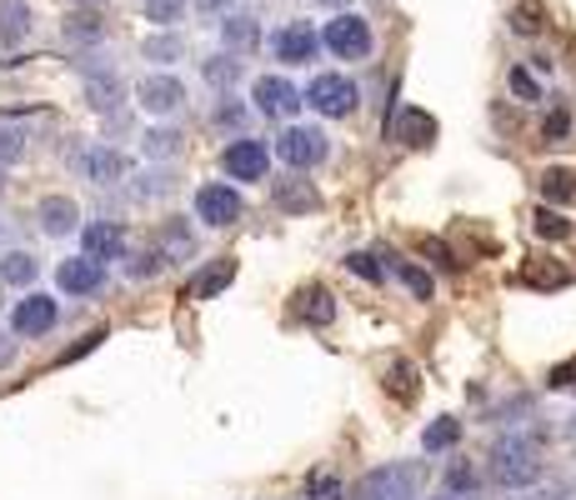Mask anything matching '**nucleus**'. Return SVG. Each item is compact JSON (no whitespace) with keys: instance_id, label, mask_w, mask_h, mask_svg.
I'll use <instances>...</instances> for the list:
<instances>
[{"instance_id":"obj_46","label":"nucleus","mask_w":576,"mask_h":500,"mask_svg":"<svg viewBox=\"0 0 576 500\" xmlns=\"http://www.w3.org/2000/svg\"><path fill=\"white\" fill-rule=\"evenodd\" d=\"M0 191H6V165H0Z\"/></svg>"},{"instance_id":"obj_45","label":"nucleus","mask_w":576,"mask_h":500,"mask_svg":"<svg viewBox=\"0 0 576 500\" xmlns=\"http://www.w3.org/2000/svg\"><path fill=\"white\" fill-rule=\"evenodd\" d=\"M506 500H536V496H526V490H516V496H506Z\"/></svg>"},{"instance_id":"obj_47","label":"nucleus","mask_w":576,"mask_h":500,"mask_svg":"<svg viewBox=\"0 0 576 500\" xmlns=\"http://www.w3.org/2000/svg\"><path fill=\"white\" fill-rule=\"evenodd\" d=\"M431 500H457V496H431Z\"/></svg>"},{"instance_id":"obj_14","label":"nucleus","mask_w":576,"mask_h":500,"mask_svg":"<svg viewBox=\"0 0 576 500\" xmlns=\"http://www.w3.org/2000/svg\"><path fill=\"white\" fill-rule=\"evenodd\" d=\"M86 106L100 110V116H116L120 106H126V80H120L116 66H86Z\"/></svg>"},{"instance_id":"obj_12","label":"nucleus","mask_w":576,"mask_h":500,"mask_svg":"<svg viewBox=\"0 0 576 500\" xmlns=\"http://www.w3.org/2000/svg\"><path fill=\"white\" fill-rule=\"evenodd\" d=\"M76 236H81V256H90V261H100V265L126 261V226L120 220H90Z\"/></svg>"},{"instance_id":"obj_32","label":"nucleus","mask_w":576,"mask_h":500,"mask_svg":"<svg viewBox=\"0 0 576 500\" xmlns=\"http://www.w3.org/2000/svg\"><path fill=\"white\" fill-rule=\"evenodd\" d=\"M446 486H451V490H446V496H477V486H481V480H477V470H471V460H457V466H446Z\"/></svg>"},{"instance_id":"obj_33","label":"nucleus","mask_w":576,"mask_h":500,"mask_svg":"<svg viewBox=\"0 0 576 500\" xmlns=\"http://www.w3.org/2000/svg\"><path fill=\"white\" fill-rule=\"evenodd\" d=\"M396 275H402V285H406V291L416 295V301H431V295H436V281H431V275L422 271V265L402 261V265H396Z\"/></svg>"},{"instance_id":"obj_43","label":"nucleus","mask_w":576,"mask_h":500,"mask_svg":"<svg viewBox=\"0 0 576 500\" xmlns=\"http://www.w3.org/2000/svg\"><path fill=\"white\" fill-rule=\"evenodd\" d=\"M311 496H316V500H341V486H337V480H316Z\"/></svg>"},{"instance_id":"obj_1","label":"nucleus","mask_w":576,"mask_h":500,"mask_svg":"<svg viewBox=\"0 0 576 500\" xmlns=\"http://www.w3.org/2000/svg\"><path fill=\"white\" fill-rule=\"evenodd\" d=\"M487 476L497 480L506 496L542 486V476H546L542 435H522V431L497 435V441H491V450H487Z\"/></svg>"},{"instance_id":"obj_22","label":"nucleus","mask_w":576,"mask_h":500,"mask_svg":"<svg viewBox=\"0 0 576 500\" xmlns=\"http://www.w3.org/2000/svg\"><path fill=\"white\" fill-rule=\"evenodd\" d=\"M181 151H185V135L175 131V126H151V131L141 135V155H146V161H175Z\"/></svg>"},{"instance_id":"obj_31","label":"nucleus","mask_w":576,"mask_h":500,"mask_svg":"<svg viewBox=\"0 0 576 500\" xmlns=\"http://www.w3.org/2000/svg\"><path fill=\"white\" fill-rule=\"evenodd\" d=\"M542 196H546V200H572V196H576V175L566 171V165H546Z\"/></svg>"},{"instance_id":"obj_35","label":"nucleus","mask_w":576,"mask_h":500,"mask_svg":"<svg viewBox=\"0 0 576 500\" xmlns=\"http://www.w3.org/2000/svg\"><path fill=\"white\" fill-rule=\"evenodd\" d=\"M431 131H436V126L422 116V110H406V116H402V141L406 145H426V141H431Z\"/></svg>"},{"instance_id":"obj_37","label":"nucleus","mask_w":576,"mask_h":500,"mask_svg":"<svg viewBox=\"0 0 576 500\" xmlns=\"http://www.w3.org/2000/svg\"><path fill=\"white\" fill-rule=\"evenodd\" d=\"M536 236H546V240H562V236H572V226H566L556 210H536Z\"/></svg>"},{"instance_id":"obj_41","label":"nucleus","mask_w":576,"mask_h":500,"mask_svg":"<svg viewBox=\"0 0 576 500\" xmlns=\"http://www.w3.org/2000/svg\"><path fill=\"white\" fill-rule=\"evenodd\" d=\"M231 6H236V0H196V11H201V15H226Z\"/></svg>"},{"instance_id":"obj_6","label":"nucleus","mask_w":576,"mask_h":500,"mask_svg":"<svg viewBox=\"0 0 576 500\" xmlns=\"http://www.w3.org/2000/svg\"><path fill=\"white\" fill-rule=\"evenodd\" d=\"M321 45H327L337 61H366V55H371V25H366V15L337 11V21H327V31H321Z\"/></svg>"},{"instance_id":"obj_9","label":"nucleus","mask_w":576,"mask_h":500,"mask_svg":"<svg viewBox=\"0 0 576 500\" xmlns=\"http://www.w3.org/2000/svg\"><path fill=\"white\" fill-rule=\"evenodd\" d=\"M136 106H141L146 116H156V120H171L175 110L185 106L181 76H171V70H151V76H141L136 80Z\"/></svg>"},{"instance_id":"obj_5","label":"nucleus","mask_w":576,"mask_h":500,"mask_svg":"<svg viewBox=\"0 0 576 500\" xmlns=\"http://www.w3.org/2000/svg\"><path fill=\"white\" fill-rule=\"evenodd\" d=\"M276 155H281L291 171H316V165L331 155V141L321 126H286V131L276 135Z\"/></svg>"},{"instance_id":"obj_27","label":"nucleus","mask_w":576,"mask_h":500,"mask_svg":"<svg viewBox=\"0 0 576 500\" xmlns=\"http://www.w3.org/2000/svg\"><path fill=\"white\" fill-rule=\"evenodd\" d=\"M25 151H31V131H25V126H11V120H0V165L11 171L15 161H25Z\"/></svg>"},{"instance_id":"obj_13","label":"nucleus","mask_w":576,"mask_h":500,"mask_svg":"<svg viewBox=\"0 0 576 500\" xmlns=\"http://www.w3.org/2000/svg\"><path fill=\"white\" fill-rule=\"evenodd\" d=\"M250 106L271 120H291L296 110H301V90H296L286 76H262L256 86H250Z\"/></svg>"},{"instance_id":"obj_38","label":"nucleus","mask_w":576,"mask_h":500,"mask_svg":"<svg viewBox=\"0 0 576 500\" xmlns=\"http://www.w3.org/2000/svg\"><path fill=\"white\" fill-rule=\"evenodd\" d=\"M346 265L356 275H366V281H381L386 275V265H376V256H366V250H356V256H346Z\"/></svg>"},{"instance_id":"obj_29","label":"nucleus","mask_w":576,"mask_h":500,"mask_svg":"<svg viewBox=\"0 0 576 500\" xmlns=\"http://www.w3.org/2000/svg\"><path fill=\"white\" fill-rule=\"evenodd\" d=\"M141 15L161 31H175V21L185 15V0H141Z\"/></svg>"},{"instance_id":"obj_39","label":"nucleus","mask_w":576,"mask_h":500,"mask_svg":"<svg viewBox=\"0 0 576 500\" xmlns=\"http://www.w3.org/2000/svg\"><path fill=\"white\" fill-rule=\"evenodd\" d=\"M241 120H246V110H241L236 106V100H221V106H216V126H241Z\"/></svg>"},{"instance_id":"obj_2","label":"nucleus","mask_w":576,"mask_h":500,"mask_svg":"<svg viewBox=\"0 0 576 500\" xmlns=\"http://www.w3.org/2000/svg\"><path fill=\"white\" fill-rule=\"evenodd\" d=\"M426 476V460H386L351 486V500H422Z\"/></svg>"},{"instance_id":"obj_49","label":"nucleus","mask_w":576,"mask_h":500,"mask_svg":"<svg viewBox=\"0 0 576 500\" xmlns=\"http://www.w3.org/2000/svg\"><path fill=\"white\" fill-rule=\"evenodd\" d=\"M0 230H6V226H0Z\"/></svg>"},{"instance_id":"obj_24","label":"nucleus","mask_w":576,"mask_h":500,"mask_svg":"<svg viewBox=\"0 0 576 500\" xmlns=\"http://www.w3.org/2000/svg\"><path fill=\"white\" fill-rule=\"evenodd\" d=\"M201 76H206L211 90H226V96H231V86L241 80V61H236V55H226V51H216V55L201 61Z\"/></svg>"},{"instance_id":"obj_23","label":"nucleus","mask_w":576,"mask_h":500,"mask_svg":"<svg viewBox=\"0 0 576 500\" xmlns=\"http://www.w3.org/2000/svg\"><path fill=\"white\" fill-rule=\"evenodd\" d=\"M141 55L146 61H156V66H175V61L185 55V35L181 31H151L141 41Z\"/></svg>"},{"instance_id":"obj_8","label":"nucleus","mask_w":576,"mask_h":500,"mask_svg":"<svg viewBox=\"0 0 576 500\" xmlns=\"http://www.w3.org/2000/svg\"><path fill=\"white\" fill-rule=\"evenodd\" d=\"M71 165H76V175L81 181H90V185H120L126 181V171H131V161L116 151V145H106V141H96V145H81L76 155H71Z\"/></svg>"},{"instance_id":"obj_42","label":"nucleus","mask_w":576,"mask_h":500,"mask_svg":"<svg viewBox=\"0 0 576 500\" xmlns=\"http://www.w3.org/2000/svg\"><path fill=\"white\" fill-rule=\"evenodd\" d=\"M536 500H576V490L572 486H546V490H536Z\"/></svg>"},{"instance_id":"obj_7","label":"nucleus","mask_w":576,"mask_h":500,"mask_svg":"<svg viewBox=\"0 0 576 500\" xmlns=\"http://www.w3.org/2000/svg\"><path fill=\"white\" fill-rule=\"evenodd\" d=\"M241 216H246V200H241L236 185H226V181H206V185L196 191V220H201V226L226 230V226H236Z\"/></svg>"},{"instance_id":"obj_17","label":"nucleus","mask_w":576,"mask_h":500,"mask_svg":"<svg viewBox=\"0 0 576 500\" xmlns=\"http://www.w3.org/2000/svg\"><path fill=\"white\" fill-rule=\"evenodd\" d=\"M271 200L281 210H291V216H306V210H316L321 206V196H316L311 185L301 181V171H291V175H281V181H271Z\"/></svg>"},{"instance_id":"obj_15","label":"nucleus","mask_w":576,"mask_h":500,"mask_svg":"<svg viewBox=\"0 0 576 500\" xmlns=\"http://www.w3.org/2000/svg\"><path fill=\"white\" fill-rule=\"evenodd\" d=\"M35 226H41V236L66 240V236H76V230L86 226V220H81L76 196H45L41 206H35Z\"/></svg>"},{"instance_id":"obj_40","label":"nucleus","mask_w":576,"mask_h":500,"mask_svg":"<svg viewBox=\"0 0 576 500\" xmlns=\"http://www.w3.org/2000/svg\"><path fill=\"white\" fill-rule=\"evenodd\" d=\"M511 86H516V96L536 100V86H532V76H526V70H511Z\"/></svg>"},{"instance_id":"obj_11","label":"nucleus","mask_w":576,"mask_h":500,"mask_svg":"<svg viewBox=\"0 0 576 500\" xmlns=\"http://www.w3.org/2000/svg\"><path fill=\"white\" fill-rule=\"evenodd\" d=\"M55 291L76 295V301H90V295L106 291V265L90 261V256H66L55 265Z\"/></svg>"},{"instance_id":"obj_20","label":"nucleus","mask_w":576,"mask_h":500,"mask_svg":"<svg viewBox=\"0 0 576 500\" xmlns=\"http://www.w3.org/2000/svg\"><path fill=\"white\" fill-rule=\"evenodd\" d=\"M35 281H41V261H35L31 250H6V256H0V285L35 291Z\"/></svg>"},{"instance_id":"obj_19","label":"nucleus","mask_w":576,"mask_h":500,"mask_svg":"<svg viewBox=\"0 0 576 500\" xmlns=\"http://www.w3.org/2000/svg\"><path fill=\"white\" fill-rule=\"evenodd\" d=\"M256 41H262L256 15L226 11V21H221V51H226V55H246V51H256Z\"/></svg>"},{"instance_id":"obj_26","label":"nucleus","mask_w":576,"mask_h":500,"mask_svg":"<svg viewBox=\"0 0 576 500\" xmlns=\"http://www.w3.org/2000/svg\"><path fill=\"white\" fill-rule=\"evenodd\" d=\"M296 301H301V316L311 320V326H331V320H337V301H331L327 285H306Z\"/></svg>"},{"instance_id":"obj_28","label":"nucleus","mask_w":576,"mask_h":500,"mask_svg":"<svg viewBox=\"0 0 576 500\" xmlns=\"http://www.w3.org/2000/svg\"><path fill=\"white\" fill-rule=\"evenodd\" d=\"M166 265L171 261H166L161 250H136V256H126V275H131V281H156Z\"/></svg>"},{"instance_id":"obj_21","label":"nucleus","mask_w":576,"mask_h":500,"mask_svg":"<svg viewBox=\"0 0 576 500\" xmlns=\"http://www.w3.org/2000/svg\"><path fill=\"white\" fill-rule=\"evenodd\" d=\"M166 256V261H191L196 256V236H191V226H185L181 216H171L161 226V246H156Z\"/></svg>"},{"instance_id":"obj_10","label":"nucleus","mask_w":576,"mask_h":500,"mask_svg":"<svg viewBox=\"0 0 576 500\" xmlns=\"http://www.w3.org/2000/svg\"><path fill=\"white\" fill-rule=\"evenodd\" d=\"M221 171L231 175V181H266L271 175V151H266V141H250V135H236V141L221 151Z\"/></svg>"},{"instance_id":"obj_18","label":"nucleus","mask_w":576,"mask_h":500,"mask_svg":"<svg viewBox=\"0 0 576 500\" xmlns=\"http://www.w3.org/2000/svg\"><path fill=\"white\" fill-rule=\"evenodd\" d=\"M35 31V15L25 0H0V45L6 51H15V45H25Z\"/></svg>"},{"instance_id":"obj_3","label":"nucleus","mask_w":576,"mask_h":500,"mask_svg":"<svg viewBox=\"0 0 576 500\" xmlns=\"http://www.w3.org/2000/svg\"><path fill=\"white\" fill-rule=\"evenodd\" d=\"M301 106H311L316 116H327V120H346L351 110L361 106V90H356V80H346L341 70H321V76L306 86Z\"/></svg>"},{"instance_id":"obj_34","label":"nucleus","mask_w":576,"mask_h":500,"mask_svg":"<svg viewBox=\"0 0 576 500\" xmlns=\"http://www.w3.org/2000/svg\"><path fill=\"white\" fill-rule=\"evenodd\" d=\"M100 31H106V25L96 21V15H66V41H76V45H90V41H100Z\"/></svg>"},{"instance_id":"obj_48","label":"nucleus","mask_w":576,"mask_h":500,"mask_svg":"<svg viewBox=\"0 0 576 500\" xmlns=\"http://www.w3.org/2000/svg\"><path fill=\"white\" fill-rule=\"evenodd\" d=\"M572 435H576V425H572Z\"/></svg>"},{"instance_id":"obj_30","label":"nucleus","mask_w":576,"mask_h":500,"mask_svg":"<svg viewBox=\"0 0 576 500\" xmlns=\"http://www.w3.org/2000/svg\"><path fill=\"white\" fill-rule=\"evenodd\" d=\"M231 281H236V261H216L196 285H191V295H196V301H211V295H216L221 285H231Z\"/></svg>"},{"instance_id":"obj_44","label":"nucleus","mask_w":576,"mask_h":500,"mask_svg":"<svg viewBox=\"0 0 576 500\" xmlns=\"http://www.w3.org/2000/svg\"><path fill=\"white\" fill-rule=\"evenodd\" d=\"M321 6H331V11H351V0H321Z\"/></svg>"},{"instance_id":"obj_25","label":"nucleus","mask_w":576,"mask_h":500,"mask_svg":"<svg viewBox=\"0 0 576 500\" xmlns=\"http://www.w3.org/2000/svg\"><path fill=\"white\" fill-rule=\"evenodd\" d=\"M457 441H461V421H457V415H436V421L422 431V450H426V456H441V450H451Z\"/></svg>"},{"instance_id":"obj_4","label":"nucleus","mask_w":576,"mask_h":500,"mask_svg":"<svg viewBox=\"0 0 576 500\" xmlns=\"http://www.w3.org/2000/svg\"><path fill=\"white\" fill-rule=\"evenodd\" d=\"M61 326V301L51 291H25L21 301L11 305V336L21 340H41Z\"/></svg>"},{"instance_id":"obj_36","label":"nucleus","mask_w":576,"mask_h":500,"mask_svg":"<svg viewBox=\"0 0 576 500\" xmlns=\"http://www.w3.org/2000/svg\"><path fill=\"white\" fill-rule=\"evenodd\" d=\"M171 191H175L171 171H151V175H141V185H136V196L141 200H161V196H171Z\"/></svg>"},{"instance_id":"obj_16","label":"nucleus","mask_w":576,"mask_h":500,"mask_svg":"<svg viewBox=\"0 0 576 500\" xmlns=\"http://www.w3.org/2000/svg\"><path fill=\"white\" fill-rule=\"evenodd\" d=\"M316 51H321V35L306 21H291L276 31V61L281 66H306V61H316Z\"/></svg>"}]
</instances>
